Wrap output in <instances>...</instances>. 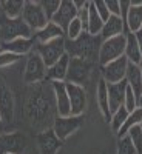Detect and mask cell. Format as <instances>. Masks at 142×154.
Here are the masks:
<instances>
[{"instance_id":"6da1fadb","label":"cell","mask_w":142,"mask_h":154,"mask_svg":"<svg viewBox=\"0 0 142 154\" xmlns=\"http://www.w3.org/2000/svg\"><path fill=\"white\" fill-rule=\"evenodd\" d=\"M100 43H102V38L99 35H90L88 32H84L76 40H65V48L70 57H77L93 63L96 54L99 56Z\"/></svg>"},{"instance_id":"7a4b0ae2","label":"cell","mask_w":142,"mask_h":154,"mask_svg":"<svg viewBox=\"0 0 142 154\" xmlns=\"http://www.w3.org/2000/svg\"><path fill=\"white\" fill-rule=\"evenodd\" d=\"M34 32L23 19H8L5 16L0 17V42H11L14 38H33Z\"/></svg>"},{"instance_id":"3957f363","label":"cell","mask_w":142,"mask_h":154,"mask_svg":"<svg viewBox=\"0 0 142 154\" xmlns=\"http://www.w3.org/2000/svg\"><path fill=\"white\" fill-rule=\"evenodd\" d=\"M124 53H125V34L108 38V40H102L100 48H99L97 62L100 66H104L107 63L122 57Z\"/></svg>"},{"instance_id":"277c9868","label":"cell","mask_w":142,"mask_h":154,"mask_svg":"<svg viewBox=\"0 0 142 154\" xmlns=\"http://www.w3.org/2000/svg\"><path fill=\"white\" fill-rule=\"evenodd\" d=\"M34 51L42 57L46 68H49L51 65H54L62 56L67 54L65 37H59L56 40H51V42H46V43H36Z\"/></svg>"},{"instance_id":"5b68a950","label":"cell","mask_w":142,"mask_h":154,"mask_svg":"<svg viewBox=\"0 0 142 154\" xmlns=\"http://www.w3.org/2000/svg\"><path fill=\"white\" fill-rule=\"evenodd\" d=\"M23 22L31 28L33 32L40 31L42 28L46 26V23L49 22L45 11L40 5V2H34V0H25V6L22 12Z\"/></svg>"},{"instance_id":"8992f818","label":"cell","mask_w":142,"mask_h":154,"mask_svg":"<svg viewBox=\"0 0 142 154\" xmlns=\"http://www.w3.org/2000/svg\"><path fill=\"white\" fill-rule=\"evenodd\" d=\"M91 66H93L91 62H87L77 57H70V66H68V74H67L65 82L84 86L90 79Z\"/></svg>"},{"instance_id":"52a82bcc","label":"cell","mask_w":142,"mask_h":154,"mask_svg":"<svg viewBox=\"0 0 142 154\" xmlns=\"http://www.w3.org/2000/svg\"><path fill=\"white\" fill-rule=\"evenodd\" d=\"M46 65L43 63L42 57L39 56L36 51L30 54L27 60V66L23 72V80L27 83H40L46 79Z\"/></svg>"},{"instance_id":"ba28073f","label":"cell","mask_w":142,"mask_h":154,"mask_svg":"<svg viewBox=\"0 0 142 154\" xmlns=\"http://www.w3.org/2000/svg\"><path fill=\"white\" fill-rule=\"evenodd\" d=\"M82 123H84L82 116H67V117L57 116L54 123H53V131L59 140L65 142L68 137H71L82 126Z\"/></svg>"},{"instance_id":"9c48e42d","label":"cell","mask_w":142,"mask_h":154,"mask_svg":"<svg viewBox=\"0 0 142 154\" xmlns=\"http://www.w3.org/2000/svg\"><path fill=\"white\" fill-rule=\"evenodd\" d=\"M14 109H16V103H14L12 91L8 82L0 75V116H2V120L5 125L14 120Z\"/></svg>"},{"instance_id":"30bf717a","label":"cell","mask_w":142,"mask_h":154,"mask_svg":"<svg viewBox=\"0 0 142 154\" xmlns=\"http://www.w3.org/2000/svg\"><path fill=\"white\" fill-rule=\"evenodd\" d=\"M128 68V60L125 56L116 59L107 65L100 66L102 69V80H105L107 83H118L125 80V74Z\"/></svg>"},{"instance_id":"8fae6325","label":"cell","mask_w":142,"mask_h":154,"mask_svg":"<svg viewBox=\"0 0 142 154\" xmlns=\"http://www.w3.org/2000/svg\"><path fill=\"white\" fill-rule=\"evenodd\" d=\"M76 17H77V8L74 6V2H73V0H62L57 12H56L54 17L51 19L49 22H53L54 25H57L63 32H67L70 23Z\"/></svg>"},{"instance_id":"7c38bea8","label":"cell","mask_w":142,"mask_h":154,"mask_svg":"<svg viewBox=\"0 0 142 154\" xmlns=\"http://www.w3.org/2000/svg\"><path fill=\"white\" fill-rule=\"evenodd\" d=\"M67 83V93L70 97V105H71V116H84L87 108V93L85 88L80 85Z\"/></svg>"},{"instance_id":"4fadbf2b","label":"cell","mask_w":142,"mask_h":154,"mask_svg":"<svg viewBox=\"0 0 142 154\" xmlns=\"http://www.w3.org/2000/svg\"><path fill=\"white\" fill-rule=\"evenodd\" d=\"M51 89L56 100V111L60 117L71 116V105H70V97L67 93V83L65 82H51Z\"/></svg>"},{"instance_id":"5bb4252c","label":"cell","mask_w":142,"mask_h":154,"mask_svg":"<svg viewBox=\"0 0 142 154\" xmlns=\"http://www.w3.org/2000/svg\"><path fill=\"white\" fill-rule=\"evenodd\" d=\"M27 146V139L20 133H11L0 136V154L14 152L20 154Z\"/></svg>"},{"instance_id":"9a60e30c","label":"cell","mask_w":142,"mask_h":154,"mask_svg":"<svg viewBox=\"0 0 142 154\" xmlns=\"http://www.w3.org/2000/svg\"><path fill=\"white\" fill-rule=\"evenodd\" d=\"M62 140L57 139L53 130L42 131L37 136V148L39 154H57V151L62 146Z\"/></svg>"},{"instance_id":"2e32d148","label":"cell","mask_w":142,"mask_h":154,"mask_svg":"<svg viewBox=\"0 0 142 154\" xmlns=\"http://www.w3.org/2000/svg\"><path fill=\"white\" fill-rule=\"evenodd\" d=\"M127 80L118 82V83H107V93H108V105L111 114L118 111L121 106H124V99L127 91Z\"/></svg>"},{"instance_id":"e0dca14e","label":"cell","mask_w":142,"mask_h":154,"mask_svg":"<svg viewBox=\"0 0 142 154\" xmlns=\"http://www.w3.org/2000/svg\"><path fill=\"white\" fill-rule=\"evenodd\" d=\"M131 6L128 9L125 19L127 32H137L142 29V0H131Z\"/></svg>"},{"instance_id":"ac0fdd59","label":"cell","mask_w":142,"mask_h":154,"mask_svg":"<svg viewBox=\"0 0 142 154\" xmlns=\"http://www.w3.org/2000/svg\"><path fill=\"white\" fill-rule=\"evenodd\" d=\"M127 34V28H125V22L121 17H116V16H110V19L104 23V28H102L99 37L102 40H108V38L113 37H118Z\"/></svg>"},{"instance_id":"d6986e66","label":"cell","mask_w":142,"mask_h":154,"mask_svg":"<svg viewBox=\"0 0 142 154\" xmlns=\"http://www.w3.org/2000/svg\"><path fill=\"white\" fill-rule=\"evenodd\" d=\"M34 46H36L34 38H14L11 42L2 43V51H8V53L17 54L22 57L25 54H31Z\"/></svg>"},{"instance_id":"ffe728a7","label":"cell","mask_w":142,"mask_h":154,"mask_svg":"<svg viewBox=\"0 0 142 154\" xmlns=\"http://www.w3.org/2000/svg\"><path fill=\"white\" fill-rule=\"evenodd\" d=\"M68 66H70V56L65 54L54 65H51L46 69V79L51 82H65L68 74Z\"/></svg>"},{"instance_id":"44dd1931","label":"cell","mask_w":142,"mask_h":154,"mask_svg":"<svg viewBox=\"0 0 142 154\" xmlns=\"http://www.w3.org/2000/svg\"><path fill=\"white\" fill-rule=\"evenodd\" d=\"M59 37H65V32H63L57 25H54L53 22H48L45 28L34 32V35H33L36 43H46V42H51V40H56Z\"/></svg>"},{"instance_id":"7402d4cb","label":"cell","mask_w":142,"mask_h":154,"mask_svg":"<svg viewBox=\"0 0 142 154\" xmlns=\"http://www.w3.org/2000/svg\"><path fill=\"white\" fill-rule=\"evenodd\" d=\"M96 99H97V105L100 109V114L104 120L107 123H110L111 119V111H110V105H108V93H107V82L105 80H99L97 88H96Z\"/></svg>"},{"instance_id":"603a6c76","label":"cell","mask_w":142,"mask_h":154,"mask_svg":"<svg viewBox=\"0 0 142 154\" xmlns=\"http://www.w3.org/2000/svg\"><path fill=\"white\" fill-rule=\"evenodd\" d=\"M125 80H127V85L133 89V93H134L136 97L139 99V96H140V93H142V72H140L139 65L128 62Z\"/></svg>"},{"instance_id":"cb8c5ba5","label":"cell","mask_w":142,"mask_h":154,"mask_svg":"<svg viewBox=\"0 0 142 154\" xmlns=\"http://www.w3.org/2000/svg\"><path fill=\"white\" fill-rule=\"evenodd\" d=\"M124 56L127 57V60L130 63H139L142 62V57H140V49H139V45H137V40H136V35L133 32H127L125 34V53Z\"/></svg>"},{"instance_id":"d4e9b609","label":"cell","mask_w":142,"mask_h":154,"mask_svg":"<svg viewBox=\"0 0 142 154\" xmlns=\"http://www.w3.org/2000/svg\"><path fill=\"white\" fill-rule=\"evenodd\" d=\"M102 28H104V20H102L94 8V3L90 2V11H88V25H87V32L90 35H99Z\"/></svg>"},{"instance_id":"484cf974","label":"cell","mask_w":142,"mask_h":154,"mask_svg":"<svg viewBox=\"0 0 142 154\" xmlns=\"http://www.w3.org/2000/svg\"><path fill=\"white\" fill-rule=\"evenodd\" d=\"M23 6H25L23 0H3L2 2L3 16L8 19H20L23 12Z\"/></svg>"},{"instance_id":"4316f807","label":"cell","mask_w":142,"mask_h":154,"mask_svg":"<svg viewBox=\"0 0 142 154\" xmlns=\"http://www.w3.org/2000/svg\"><path fill=\"white\" fill-rule=\"evenodd\" d=\"M140 123H142V106H137L134 111H131L130 114H128V117H127L125 123L122 125V128L118 131V136H119V137L127 136V133L130 131L133 126L140 125Z\"/></svg>"},{"instance_id":"83f0119b","label":"cell","mask_w":142,"mask_h":154,"mask_svg":"<svg viewBox=\"0 0 142 154\" xmlns=\"http://www.w3.org/2000/svg\"><path fill=\"white\" fill-rule=\"evenodd\" d=\"M128 112L124 106H121L118 111H114L113 114H111V119H110V125H111V128L118 133L121 128H122V125L125 123V120H127V117H128Z\"/></svg>"},{"instance_id":"f1b7e54d","label":"cell","mask_w":142,"mask_h":154,"mask_svg":"<svg viewBox=\"0 0 142 154\" xmlns=\"http://www.w3.org/2000/svg\"><path fill=\"white\" fill-rule=\"evenodd\" d=\"M127 136H128V139H130V142L133 143L136 152L142 154V128H140V125L133 126L131 130L127 133Z\"/></svg>"},{"instance_id":"f546056e","label":"cell","mask_w":142,"mask_h":154,"mask_svg":"<svg viewBox=\"0 0 142 154\" xmlns=\"http://www.w3.org/2000/svg\"><path fill=\"white\" fill-rule=\"evenodd\" d=\"M84 32H85V31H84V25H82V22L76 17V19L70 23V26H68L65 35H67V40H76V38H77V37H80Z\"/></svg>"},{"instance_id":"4dcf8cb0","label":"cell","mask_w":142,"mask_h":154,"mask_svg":"<svg viewBox=\"0 0 142 154\" xmlns=\"http://www.w3.org/2000/svg\"><path fill=\"white\" fill-rule=\"evenodd\" d=\"M116 154H137L133 143L130 142V139H128V136L119 137L118 146H116Z\"/></svg>"},{"instance_id":"1f68e13d","label":"cell","mask_w":142,"mask_h":154,"mask_svg":"<svg viewBox=\"0 0 142 154\" xmlns=\"http://www.w3.org/2000/svg\"><path fill=\"white\" fill-rule=\"evenodd\" d=\"M20 59L22 57L17 54L8 53V51H0V68H9L12 65H16Z\"/></svg>"},{"instance_id":"d6a6232c","label":"cell","mask_w":142,"mask_h":154,"mask_svg":"<svg viewBox=\"0 0 142 154\" xmlns=\"http://www.w3.org/2000/svg\"><path fill=\"white\" fill-rule=\"evenodd\" d=\"M40 5L45 11L48 20H51L54 17V14L57 12L59 6H60V0H40Z\"/></svg>"},{"instance_id":"836d02e7","label":"cell","mask_w":142,"mask_h":154,"mask_svg":"<svg viewBox=\"0 0 142 154\" xmlns=\"http://www.w3.org/2000/svg\"><path fill=\"white\" fill-rule=\"evenodd\" d=\"M137 97L136 94L133 93V89L130 86H127V91H125V99H124V108L128 111V112H131L137 108Z\"/></svg>"},{"instance_id":"e575fe53","label":"cell","mask_w":142,"mask_h":154,"mask_svg":"<svg viewBox=\"0 0 142 154\" xmlns=\"http://www.w3.org/2000/svg\"><path fill=\"white\" fill-rule=\"evenodd\" d=\"M94 3V8H96V11H97V14H99V17L104 20V23L110 19V11H108V8H107V3L105 2H102V0H97V2H93Z\"/></svg>"},{"instance_id":"d590c367","label":"cell","mask_w":142,"mask_h":154,"mask_svg":"<svg viewBox=\"0 0 142 154\" xmlns=\"http://www.w3.org/2000/svg\"><path fill=\"white\" fill-rule=\"evenodd\" d=\"M105 3H107V8H108L111 16L121 17V3H119V0H108V2H105Z\"/></svg>"},{"instance_id":"8d00e7d4","label":"cell","mask_w":142,"mask_h":154,"mask_svg":"<svg viewBox=\"0 0 142 154\" xmlns=\"http://www.w3.org/2000/svg\"><path fill=\"white\" fill-rule=\"evenodd\" d=\"M119 3H121V19L125 22L127 14H128V9H130L131 3H130V0H122V2H119Z\"/></svg>"},{"instance_id":"74e56055","label":"cell","mask_w":142,"mask_h":154,"mask_svg":"<svg viewBox=\"0 0 142 154\" xmlns=\"http://www.w3.org/2000/svg\"><path fill=\"white\" fill-rule=\"evenodd\" d=\"M134 35H136V40H137V45H139V49H140V57H142V29L134 32Z\"/></svg>"},{"instance_id":"f35d334b","label":"cell","mask_w":142,"mask_h":154,"mask_svg":"<svg viewBox=\"0 0 142 154\" xmlns=\"http://www.w3.org/2000/svg\"><path fill=\"white\" fill-rule=\"evenodd\" d=\"M3 130H5V123H3V120H2V116H0V136H2Z\"/></svg>"},{"instance_id":"ab89813d","label":"cell","mask_w":142,"mask_h":154,"mask_svg":"<svg viewBox=\"0 0 142 154\" xmlns=\"http://www.w3.org/2000/svg\"><path fill=\"white\" fill-rule=\"evenodd\" d=\"M137 105L142 106V93H140V96H139V99H137Z\"/></svg>"},{"instance_id":"60d3db41","label":"cell","mask_w":142,"mask_h":154,"mask_svg":"<svg viewBox=\"0 0 142 154\" xmlns=\"http://www.w3.org/2000/svg\"><path fill=\"white\" fill-rule=\"evenodd\" d=\"M3 16V9H2V2H0V17Z\"/></svg>"},{"instance_id":"b9f144b4","label":"cell","mask_w":142,"mask_h":154,"mask_svg":"<svg viewBox=\"0 0 142 154\" xmlns=\"http://www.w3.org/2000/svg\"><path fill=\"white\" fill-rule=\"evenodd\" d=\"M139 68H140V72H142V62L139 63Z\"/></svg>"},{"instance_id":"7bdbcfd3","label":"cell","mask_w":142,"mask_h":154,"mask_svg":"<svg viewBox=\"0 0 142 154\" xmlns=\"http://www.w3.org/2000/svg\"><path fill=\"white\" fill-rule=\"evenodd\" d=\"M0 51H2V42H0Z\"/></svg>"},{"instance_id":"ee69618b","label":"cell","mask_w":142,"mask_h":154,"mask_svg":"<svg viewBox=\"0 0 142 154\" xmlns=\"http://www.w3.org/2000/svg\"><path fill=\"white\" fill-rule=\"evenodd\" d=\"M8 154H14V152H8Z\"/></svg>"},{"instance_id":"f6af8a7d","label":"cell","mask_w":142,"mask_h":154,"mask_svg":"<svg viewBox=\"0 0 142 154\" xmlns=\"http://www.w3.org/2000/svg\"><path fill=\"white\" fill-rule=\"evenodd\" d=\"M140 128H142V123H140Z\"/></svg>"}]
</instances>
